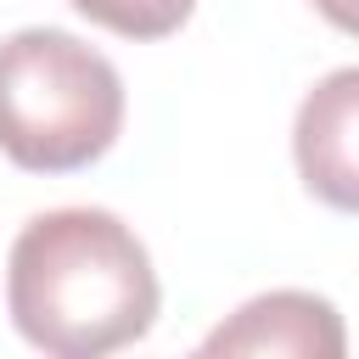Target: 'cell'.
Instances as JSON below:
<instances>
[{
  "instance_id": "5b68a950",
  "label": "cell",
  "mask_w": 359,
  "mask_h": 359,
  "mask_svg": "<svg viewBox=\"0 0 359 359\" xmlns=\"http://www.w3.org/2000/svg\"><path fill=\"white\" fill-rule=\"evenodd\" d=\"M67 6L123 39H163L191 17L196 0H67Z\"/></svg>"
},
{
  "instance_id": "3957f363",
  "label": "cell",
  "mask_w": 359,
  "mask_h": 359,
  "mask_svg": "<svg viewBox=\"0 0 359 359\" xmlns=\"http://www.w3.org/2000/svg\"><path fill=\"white\" fill-rule=\"evenodd\" d=\"M292 157L303 185L325 208L359 213V67H337L303 95L292 123Z\"/></svg>"
},
{
  "instance_id": "8992f818",
  "label": "cell",
  "mask_w": 359,
  "mask_h": 359,
  "mask_svg": "<svg viewBox=\"0 0 359 359\" xmlns=\"http://www.w3.org/2000/svg\"><path fill=\"white\" fill-rule=\"evenodd\" d=\"M314 11H320L331 28H342V34H359V0H314Z\"/></svg>"
},
{
  "instance_id": "277c9868",
  "label": "cell",
  "mask_w": 359,
  "mask_h": 359,
  "mask_svg": "<svg viewBox=\"0 0 359 359\" xmlns=\"http://www.w3.org/2000/svg\"><path fill=\"white\" fill-rule=\"evenodd\" d=\"M202 353H252V359H342V314L314 292H264L241 303L219 331L202 337Z\"/></svg>"
},
{
  "instance_id": "6da1fadb",
  "label": "cell",
  "mask_w": 359,
  "mask_h": 359,
  "mask_svg": "<svg viewBox=\"0 0 359 359\" xmlns=\"http://www.w3.org/2000/svg\"><path fill=\"white\" fill-rule=\"evenodd\" d=\"M157 269L107 208H56L22 224L6 264L11 325L56 359H101L157 320Z\"/></svg>"
},
{
  "instance_id": "7a4b0ae2",
  "label": "cell",
  "mask_w": 359,
  "mask_h": 359,
  "mask_svg": "<svg viewBox=\"0 0 359 359\" xmlns=\"http://www.w3.org/2000/svg\"><path fill=\"white\" fill-rule=\"evenodd\" d=\"M123 129L118 67L67 28L0 39V151L28 174H73Z\"/></svg>"
}]
</instances>
